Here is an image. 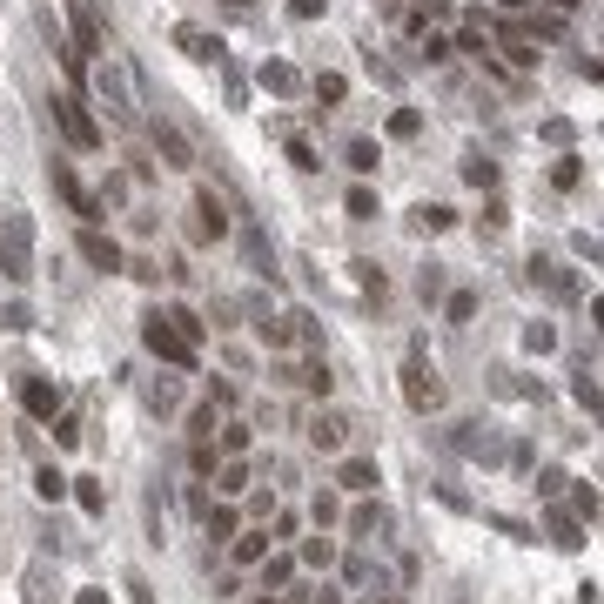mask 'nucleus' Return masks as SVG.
Instances as JSON below:
<instances>
[{"instance_id":"5","label":"nucleus","mask_w":604,"mask_h":604,"mask_svg":"<svg viewBox=\"0 0 604 604\" xmlns=\"http://www.w3.org/2000/svg\"><path fill=\"white\" fill-rule=\"evenodd\" d=\"M54 195H61V202H67V209H74L81 222H101V209H108V202H94L88 188L74 182V168H67V162H54Z\"/></svg>"},{"instance_id":"4","label":"nucleus","mask_w":604,"mask_h":604,"mask_svg":"<svg viewBox=\"0 0 604 604\" xmlns=\"http://www.w3.org/2000/svg\"><path fill=\"white\" fill-rule=\"evenodd\" d=\"M54 121H61V134H67L74 148H101V121L81 108L74 94H54Z\"/></svg>"},{"instance_id":"17","label":"nucleus","mask_w":604,"mask_h":604,"mask_svg":"<svg viewBox=\"0 0 604 604\" xmlns=\"http://www.w3.org/2000/svg\"><path fill=\"white\" fill-rule=\"evenodd\" d=\"M202 517H209V544H235V530H242V510L235 504H209Z\"/></svg>"},{"instance_id":"61","label":"nucleus","mask_w":604,"mask_h":604,"mask_svg":"<svg viewBox=\"0 0 604 604\" xmlns=\"http://www.w3.org/2000/svg\"><path fill=\"white\" fill-rule=\"evenodd\" d=\"M390 604H396V598H390Z\"/></svg>"},{"instance_id":"33","label":"nucleus","mask_w":604,"mask_h":604,"mask_svg":"<svg viewBox=\"0 0 604 604\" xmlns=\"http://www.w3.org/2000/svg\"><path fill=\"white\" fill-rule=\"evenodd\" d=\"M524 350H558V330H550V322H530V330H524Z\"/></svg>"},{"instance_id":"50","label":"nucleus","mask_w":604,"mask_h":604,"mask_svg":"<svg viewBox=\"0 0 604 604\" xmlns=\"http://www.w3.org/2000/svg\"><path fill=\"white\" fill-rule=\"evenodd\" d=\"M571 510H578V517H598V490H591V483H584V490L571 497Z\"/></svg>"},{"instance_id":"32","label":"nucleus","mask_w":604,"mask_h":604,"mask_svg":"<svg viewBox=\"0 0 604 604\" xmlns=\"http://www.w3.org/2000/svg\"><path fill=\"white\" fill-rule=\"evenodd\" d=\"M330 383H336L330 362H309V370H302V390H309V396H330Z\"/></svg>"},{"instance_id":"51","label":"nucleus","mask_w":604,"mask_h":604,"mask_svg":"<svg viewBox=\"0 0 604 604\" xmlns=\"http://www.w3.org/2000/svg\"><path fill=\"white\" fill-rule=\"evenodd\" d=\"M322 7H330V0H289V14H296V21H316Z\"/></svg>"},{"instance_id":"27","label":"nucleus","mask_w":604,"mask_h":604,"mask_svg":"<svg viewBox=\"0 0 604 604\" xmlns=\"http://www.w3.org/2000/svg\"><path fill=\"white\" fill-rule=\"evenodd\" d=\"M74 497H81V510H88V517H101V510H108V490H101L94 477H74Z\"/></svg>"},{"instance_id":"7","label":"nucleus","mask_w":604,"mask_h":604,"mask_svg":"<svg viewBox=\"0 0 604 604\" xmlns=\"http://www.w3.org/2000/svg\"><path fill=\"white\" fill-rule=\"evenodd\" d=\"M309 443H316L322 457H336L342 443H350V417H342V410H316V417H309Z\"/></svg>"},{"instance_id":"53","label":"nucleus","mask_w":604,"mask_h":604,"mask_svg":"<svg viewBox=\"0 0 604 604\" xmlns=\"http://www.w3.org/2000/svg\"><path fill=\"white\" fill-rule=\"evenodd\" d=\"M309 604H342V591H336V584H322V591H309Z\"/></svg>"},{"instance_id":"42","label":"nucleus","mask_w":604,"mask_h":604,"mask_svg":"<svg viewBox=\"0 0 604 604\" xmlns=\"http://www.w3.org/2000/svg\"><path fill=\"white\" fill-rule=\"evenodd\" d=\"M54 443H61V451H74V443H81V423H74V417H54Z\"/></svg>"},{"instance_id":"21","label":"nucleus","mask_w":604,"mask_h":604,"mask_svg":"<svg viewBox=\"0 0 604 604\" xmlns=\"http://www.w3.org/2000/svg\"><path fill=\"white\" fill-rule=\"evenodd\" d=\"M215 490H222V497H242V490H249V463H242V457H222V463H215Z\"/></svg>"},{"instance_id":"11","label":"nucleus","mask_w":604,"mask_h":604,"mask_svg":"<svg viewBox=\"0 0 604 604\" xmlns=\"http://www.w3.org/2000/svg\"><path fill=\"white\" fill-rule=\"evenodd\" d=\"M148 142H154V148L168 154V168H195V148L182 142V128H168V121H154V128H148Z\"/></svg>"},{"instance_id":"2","label":"nucleus","mask_w":604,"mask_h":604,"mask_svg":"<svg viewBox=\"0 0 604 604\" xmlns=\"http://www.w3.org/2000/svg\"><path fill=\"white\" fill-rule=\"evenodd\" d=\"M0 275H7V282H27L34 275V222L27 215L0 222Z\"/></svg>"},{"instance_id":"57","label":"nucleus","mask_w":604,"mask_h":604,"mask_svg":"<svg viewBox=\"0 0 604 604\" xmlns=\"http://www.w3.org/2000/svg\"><path fill=\"white\" fill-rule=\"evenodd\" d=\"M504 7H510V14H524V7H530V0H504Z\"/></svg>"},{"instance_id":"36","label":"nucleus","mask_w":604,"mask_h":604,"mask_svg":"<svg viewBox=\"0 0 604 604\" xmlns=\"http://www.w3.org/2000/svg\"><path fill=\"white\" fill-rule=\"evenodd\" d=\"M342 94H350V81H342V74H316V101H330V108H336Z\"/></svg>"},{"instance_id":"46","label":"nucleus","mask_w":604,"mask_h":604,"mask_svg":"<svg viewBox=\"0 0 604 604\" xmlns=\"http://www.w3.org/2000/svg\"><path fill=\"white\" fill-rule=\"evenodd\" d=\"M571 390H578V403H584V410H598V403H604V390L591 383V376H578V383H571Z\"/></svg>"},{"instance_id":"23","label":"nucleus","mask_w":604,"mask_h":604,"mask_svg":"<svg viewBox=\"0 0 604 604\" xmlns=\"http://www.w3.org/2000/svg\"><path fill=\"white\" fill-rule=\"evenodd\" d=\"M67 483H74V477H61L54 463H41V470H34V490H41V504H61V497H67Z\"/></svg>"},{"instance_id":"22","label":"nucleus","mask_w":604,"mask_h":604,"mask_svg":"<svg viewBox=\"0 0 604 604\" xmlns=\"http://www.w3.org/2000/svg\"><path fill=\"white\" fill-rule=\"evenodd\" d=\"M336 483H342V490H376V463L370 457H350V463H342V470H336Z\"/></svg>"},{"instance_id":"37","label":"nucleus","mask_w":604,"mask_h":604,"mask_svg":"<svg viewBox=\"0 0 604 604\" xmlns=\"http://www.w3.org/2000/svg\"><path fill=\"white\" fill-rule=\"evenodd\" d=\"M242 451H249V423H229L222 430V457H242Z\"/></svg>"},{"instance_id":"31","label":"nucleus","mask_w":604,"mask_h":604,"mask_svg":"<svg viewBox=\"0 0 604 604\" xmlns=\"http://www.w3.org/2000/svg\"><path fill=\"white\" fill-rule=\"evenodd\" d=\"M188 463H195V477H215V463H222V451H215L209 437H202L195 451H188Z\"/></svg>"},{"instance_id":"56","label":"nucleus","mask_w":604,"mask_h":604,"mask_svg":"<svg viewBox=\"0 0 604 604\" xmlns=\"http://www.w3.org/2000/svg\"><path fill=\"white\" fill-rule=\"evenodd\" d=\"M255 604H289V598H282V591H269V598H255Z\"/></svg>"},{"instance_id":"30","label":"nucleus","mask_w":604,"mask_h":604,"mask_svg":"<svg viewBox=\"0 0 604 604\" xmlns=\"http://www.w3.org/2000/svg\"><path fill=\"white\" fill-rule=\"evenodd\" d=\"M451 209H443V202H423V209H417V229H430V235H437V229H451Z\"/></svg>"},{"instance_id":"40","label":"nucleus","mask_w":604,"mask_h":604,"mask_svg":"<svg viewBox=\"0 0 604 604\" xmlns=\"http://www.w3.org/2000/svg\"><path fill=\"white\" fill-rule=\"evenodd\" d=\"M168 322H175V330H182V336H188V342H195V350H202V322L188 316V309H168Z\"/></svg>"},{"instance_id":"16","label":"nucleus","mask_w":604,"mask_h":604,"mask_svg":"<svg viewBox=\"0 0 604 604\" xmlns=\"http://www.w3.org/2000/svg\"><path fill=\"white\" fill-rule=\"evenodd\" d=\"M255 571H262V591H289V584H296V558H289V550H275V558H262Z\"/></svg>"},{"instance_id":"29","label":"nucleus","mask_w":604,"mask_h":604,"mask_svg":"<svg viewBox=\"0 0 604 604\" xmlns=\"http://www.w3.org/2000/svg\"><path fill=\"white\" fill-rule=\"evenodd\" d=\"M463 182H470V188H497V162L470 154V162H463Z\"/></svg>"},{"instance_id":"48","label":"nucleus","mask_w":604,"mask_h":604,"mask_svg":"<svg viewBox=\"0 0 604 604\" xmlns=\"http://www.w3.org/2000/svg\"><path fill=\"white\" fill-rule=\"evenodd\" d=\"M550 182H558V188H578V162H571V154H564V162L550 168Z\"/></svg>"},{"instance_id":"3","label":"nucleus","mask_w":604,"mask_h":604,"mask_svg":"<svg viewBox=\"0 0 604 604\" xmlns=\"http://www.w3.org/2000/svg\"><path fill=\"white\" fill-rule=\"evenodd\" d=\"M88 81H94V94L108 101V121H134V94H128V74H121L114 61L88 67Z\"/></svg>"},{"instance_id":"12","label":"nucleus","mask_w":604,"mask_h":604,"mask_svg":"<svg viewBox=\"0 0 604 604\" xmlns=\"http://www.w3.org/2000/svg\"><path fill=\"white\" fill-rule=\"evenodd\" d=\"M175 47H182L188 61H215L222 67V41H215V34H202V27H175Z\"/></svg>"},{"instance_id":"24","label":"nucleus","mask_w":604,"mask_h":604,"mask_svg":"<svg viewBox=\"0 0 604 604\" xmlns=\"http://www.w3.org/2000/svg\"><path fill=\"white\" fill-rule=\"evenodd\" d=\"M296 564H316V571H330V564H336V538H302Z\"/></svg>"},{"instance_id":"38","label":"nucleus","mask_w":604,"mask_h":604,"mask_svg":"<svg viewBox=\"0 0 604 604\" xmlns=\"http://www.w3.org/2000/svg\"><path fill=\"white\" fill-rule=\"evenodd\" d=\"M188 437H195V443H202V437H215V403H202L195 417H188Z\"/></svg>"},{"instance_id":"44","label":"nucleus","mask_w":604,"mask_h":604,"mask_svg":"<svg viewBox=\"0 0 604 604\" xmlns=\"http://www.w3.org/2000/svg\"><path fill=\"white\" fill-rule=\"evenodd\" d=\"M336 517H342V510H336V490H322V497H316V524H322V530H330V524H336Z\"/></svg>"},{"instance_id":"45","label":"nucleus","mask_w":604,"mask_h":604,"mask_svg":"<svg viewBox=\"0 0 604 604\" xmlns=\"http://www.w3.org/2000/svg\"><path fill=\"white\" fill-rule=\"evenodd\" d=\"M289 162H296L302 175H309V168H322V162H316V148H309V142H289Z\"/></svg>"},{"instance_id":"10","label":"nucleus","mask_w":604,"mask_h":604,"mask_svg":"<svg viewBox=\"0 0 604 604\" xmlns=\"http://www.w3.org/2000/svg\"><path fill=\"white\" fill-rule=\"evenodd\" d=\"M21 403H27V417L54 423V410H61V390L47 383V376H21Z\"/></svg>"},{"instance_id":"6","label":"nucleus","mask_w":604,"mask_h":604,"mask_svg":"<svg viewBox=\"0 0 604 604\" xmlns=\"http://www.w3.org/2000/svg\"><path fill=\"white\" fill-rule=\"evenodd\" d=\"M403 403L423 410V417H430V410H443V383L423 370V362H410V370H403Z\"/></svg>"},{"instance_id":"39","label":"nucleus","mask_w":604,"mask_h":604,"mask_svg":"<svg viewBox=\"0 0 604 604\" xmlns=\"http://www.w3.org/2000/svg\"><path fill=\"white\" fill-rule=\"evenodd\" d=\"M350 215L356 222H376V195H370V188H350Z\"/></svg>"},{"instance_id":"14","label":"nucleus","mask_w":604,"mask_h":604,"mask_svg":"<svg viewBox=\"0 0 604 604\" xmlns=\"http://www.w3.org/2000/svg\"><path fill=\"white\" fill-rule=\"evenodd\" d=\"M530 282H544L558 302H571V296H578V275H564L558 262H530Z\"/></svg>"},{"instance_id":"1","label":"nucleus","mask_w":604,"mask_h":604,"mask_svg":"<svg viewBox=\"0 0 604 604\" xmlns=\"http://www.w3.org/2000/svg\"><path fill=\"white\" fill-rule=\"evenodd\" d=\"M142 342H148V356L168 362V370H195V342H188L175 322H168V309H154V316L142 322Z\"/></svg>"},{"instance_id":"43","label":"nucleus","mask_w":604,"mask_h":604,"mask_svg":"<svg viewBox=\"0 0 604 604\" xmlns=\"http://www.w3.org/2000/svg\"><path fill=\"white\" fill-rule=\"evenodd\" d=\"M0 322H7V330H34V309L27 302H7V316H0Z\"/></svg>"},{"instance_id":"26","label":"nucleus","mask_w":604,"mask_h":604,"mask_svg":"<svg viewBox=\"0 0 604 604\" xmlns=\"http://www.w3.org/2000/svg\"><path fill=\"white\" fill-rule=\"evenodd\" d=\"M148 403L162 410V417H168V410H182V383H175V376H162V383H148Z\"/></svg>"},{"instance_id":"25","label":"nucleus","mask_w":604,"mask_h":604,"mask_svg":"<svg viewBox=\"0 0 604 604\" xmlns=\"http://www.w3.org/2000/svg\"><path fill=\"white\" fill-rule=\"evenodd\" d=\"M342 162H350V168H356V175H370V168H376V162H383V154H376V142H362V134H356V142H350V148H342Z\"/></svg>"},{"instance_id":"20","label":"nucleus","mask_w":604,"mask_h":604,"mask_svg":"<svg viewBox=\"0 0 604 604\" xmlns=\"http://www.w3.org/2000/svg\"><path fill=\"white\" fill-rule=\"evenodd\" d=\"M262 88L289 101V94H302V74H296V67H289V61H269V67H262Z\"/></svg>"},{"instance_id":"54","label":"nucleus","mask_w":604,"mask_h":604,"mask_svg":"<svg viewBox=\"0 0 604 604\" xmlns=\"http://www.w3.org/2000/svg\"><path fill=\"white\" fill-rule=\"evenodd\" d=\"M591 330H604V296L591 302Z\"/></svg>"},{"instance_id":"9","label":"nucleus","mask_w":604,"mask_h":604,"mask_svg":"<svg viewBox=\"0 0 604 604\" xmlns=\"http://www.w3.org/2000/svg\"><path fill=\"white\" fill-rule=\"evenodd\" d=\"M81 255H88V262H94L101 275H114V269H128V262H121V242H114V235H101V229H94V222H88V229H81Z\"/></svg>"},{"instance_id":"47","label":"nucleus","mask_w":604,"mask_h":604,"mask_svg":"<svg viewBox=\"0 0 604 604\" xmlns=\"http://www.w3.org/2000/svg\"><path fill=\"white\" fill-rule=\"evenodd\" d=\"M538 497H564V470H538Z\"/></svg>"},{"instance_id":"28","label":"nucleus","mask_w":604,"mask_h":604,"mask_svg":"<svg viewBox=\"0 0 604 604\" xmlns=\"http://www.w3.org/2000/svg\"><path fill=\"white\" fill-rule=\"evenodd\" d=\"M356 282H362V296H370V302L390 296V282H383V269H376V262H356Z\"/></svg>"},{"instance_id":"15","label":"nucleus","mask_w":604,"mask_h":604,"mask_svg":"<svg viewBox=\"0 0 604 604\" xmlns=\"http://www.w3.org/2000/svg\"><path fill=\"white\" fill-rule=\"evenodd\" d=\"M229 558L242 564V571H249V564H262V558H269V530H235Z\"/></svg>"},{"instance_id":"18","label":"nucleus","mask_w":604,"mask_h":604,"mask_svg":"<svg viewBox=\"0 0 604 604\" xmlns=\"http://www.w3.org/2000/svg\"><path fill=\"white\" fill-rule=\"evenodd\" d=\"M390 530V510L383 504H356L350 510V538H383Z\"/></svg>"},{"instance_id":"35","label":"nucleus","mask_w":604,"mask_h":604,"mask_svg":"<svg viewBox=\"0 0 604 604\" xmlns=\"http://www.w3.org/2000/svg\"><path fill=\"white\" fill-rule=\"evenodd\" d=\"M27 604H54V591H47V564L27 571Z\"/></svg>"},{"instance_id":"58","label":"nucleus","mask_w":604,"mask_h":604,"mask_svg":"<svg viewBox=\"0 0 604 604\" xmlns=\"http://www.w3.org/2000/svg\"><path fill=\"white\" fill-rule=\"evenodd\" d=\"M558 7H564V14H571V7H578V0H558Z\"/></svg>"},{"instance_id":"55","label":"nucleus","mask_w":604,"mask_h":604,"mask_svg":"<svg viewBox=\"0 0 604 604\" xmlns=\"http://www.w3.org/2000/svg\"><path fill=\"white\" fill-rule=\"evenodd\" d=\"M81 604H108V591H81Z\"/></svg>"},{"instance_id":"49","label":"nucleus","mask_w":604,"mask_h":604,"mask_svg":"<svg viewBox=\"0 0 604 604\" xmlns=\"http://www.w3.org/2000/svg\"><path fill=\"white\" fill-rule=\"evenodd\" d=\"M417 128H423V121L410 114V108H403V114H390V134H403V142H410V134H417Z\"/></svg>"},{"instance_id":"41","label":"nucleus","mask_w":604,"mask_h":604,"mask_svg":"<svg viewBox=\"0 0 604 604\" xmlns=\"http://www.w3.org/2000/svg\"><path fill=\"white\" fill-rule=\"evenodd\" d=\"M477 316V296H470V289H457V296H451V322H470Z\"/></svg>"},{"instance_id":"60","label":"nucleus","mask_w":604,"mask_h":604,"mask_svg":"<svg viewBox=\"0 0 604 604\" xmlns=\"http://www.w3.org/2000/svg\"><path fill=\"white\" fill-rule=\"evenodd\" d=\"M598 410H604V403H598Z\"/></svg>"},{"instance_id":"52","label":"nucleus","mask_w":604,"mask_h":604,"mask_svg":"<svg viewBox=\"0 0 604 604\" xmlns=\"http://www.w3.org/2000/svg\"><path fill=\"white\" fill-rule=\"evenodd\" d=\"M121 591H128L134 604H154V598H148V584H142V578H128V584H121Z\"/></svg>"},{"instance_id":"34","label":"nucleus","mask_w":604,"mask_h":604,"mask_svg":"<svg viewBox=\"0 0 604 604\" xmlns=\"http://www.w3.org/2000/svg\"><path fill=\"white\" fill-rule=\"evenodd\" d=\"M417 296H423V302H437V296H443V269H437V262H423V275H417Z\"/></svg>"},{"instance_id":"8","label":"nucleus","mask_w":604,"mask_h":604,"mask_svg":"<svg viewBox=\"0 0 604 604\" xmlns=\"http://www.w3.org/2000/svg\"><path fill=\"white\" fill-rule=\"evenodd\" d=\"M195 235H202V242H222V235H229V202H222L215 188H202V195H195Z\"/></svg>"},{"instance_id":"59","label":"nucleus","mask_w":604,"mask_h":604,"mask_svg":"<svg viewBox=\"0 0 604 604\" xmlns=\"http://www.w3.org/2000/svg\"><path fill=\"white\" fill-rule=\"evenodd\" d=\"M229 7H249V0H229Z\"/></svg>"},{"instance_id":"13","label":"nucleus","mask_w":604,"mask_h":604,"mask_svg":"<svg viewBox=\"0 0 604 604\" xmlns=\"http://www.w3.org/2000/svg\"><path fill=\"white\" fill-rule=\"evenodd\" d=\"M550 544L558 550H584V517L578 510H550Z\"/></svg>"},{"instance_id":"19","label":"nucleus","mask_w":604,"mask_h":604,"mask_svg":"<svg viewBox=\"0 0 604 604\" xmlns=\"http://www.w3.org/2000/svg\"><path fill=\"white\" fill-rule=\"evenodd\" d=\"M457 47H463V54H477V61H490V21H483V14H470V21H463V34H457Z\"/></svg>"}]
</instances>
